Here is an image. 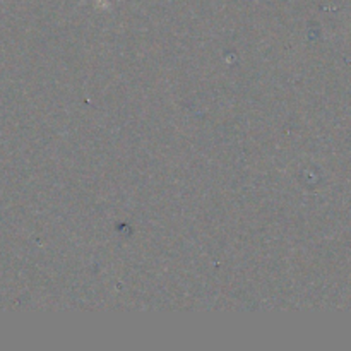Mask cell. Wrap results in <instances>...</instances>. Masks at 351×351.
I'll return each mask as SVG.
<instances>
[{
	"label": "cell",
	"mask_w": 351,
	"mask_h": 351,
	"mask_svg": "<svg viewBox=\"0 0 351 351\" xmlns=\"http://www.w3.org/2000/svg\"><path fill=\"white\" fill-rule=\"evenodd\" d=\"M82 2H84V0H82Z\"/></svg>",
	"instance_id": "obj_1"
}]
</instances>
